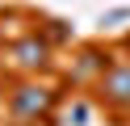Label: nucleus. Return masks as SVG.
I'll use <instances>...</instances> for the list:
<instances>
[{
    "mask_svg": "<svg viewBox=\"0 0 130 126\" xmlns=\"http://www.w3.org/2000/svg\"><path fill=\"white\" fill-rule=\"evenodd\" d=\"M51 105H55V92L42 88V84H21V88L13 92V114H21V118H38Z\"/></svg>",
    "mask_w": 130,
    "mask_h": 126,
    "instance_id": "obj_1",
    "label": "nucleus"
},
{
    "mask_svg": "<svg viewBox=\"0 0 130 126\" xmlns=\"http://www.w3.org/2000/svg\"><path fill=\"white\" fill-rule=\"evenodd\" d=\"M101 92H105V101H109V105L130 109V63L105 72V76H101Z\"/></svg>",
    "mask_w": 130,
    "mask_h": 126,
    "instance_id": "obj_2",
    "label": "nucleus"
},
{
    "mask_svg": "<svg viewBox=\"0 0 130 126\" xmlns=\"http://www.w3.org/2000/svg\"><path fill=\"white\" fill-rule=\"evenodd\" d=\"M13 59H17L21 67H42V63H46V42H42V38H25V42H17Z\"/></svg>",
    "mask_w": 130,
    "mask_h": 126,
    "instance_id": "obj_3",
    "label": "nucleus"
},
{
    "mask_svg": "<svg viewBox=\"0 0 130 126\" xmlns=\"http://www.w3.org/2000/svg\"><path fill=\"white\" fill-rule=\"evenodd\" d=\"M126 17H130V8H109V13H101V25H118Z\"/></svg>",
    "mask_w": 130,
    "mask_h": 126,
    "instance_id": "obj_4",
    "label": "nucleus"
},
{
    "mask_svg": "<svg viewBox=\"0 0 130 126\" xmlns=\"http://www.w3.org/2000/svg\"><path fill=\"white\" fill-rule=\"evenodd\" d=\"M96 67H101V55H92V50H88V55H84V63H80V72H76V76H88V72H96Z\"/></svg>",
    "mask_w": 130,
    "mask_h": 126,
    "instance_id": "obj_5",
    "label": "nucleus"
},
{
    "mask_svg": "<svg viewBox=\"0 0 130 126\" xmlns=\"http://www.w3.org/2000/svg\"><path fill=\"white\" fill-rule=\"evenodd\" d=\"M46 34L59 42V38H67V25H63V21H51V30H46Z\"/></svg>",
    "mask_w": 130,
    "mask_h": 126,
    "instance_id": "obj_6",
    "label": "nucleus"
}]
</instances>
